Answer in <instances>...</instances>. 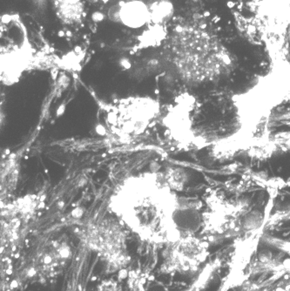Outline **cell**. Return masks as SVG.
<instances>
[{"label":"cell","mask_w":290,"mask_h":291,"mask_svg":"<svg viewBox=\"0 0 290 291\" xmlns=\"http://www.w3.org/2000/svg\"><path fill=\"white\" fill-rule=\"evenodd\" d=\"M209 244L193 234H183L172 243L167 267L170 271L193 273L209 256Z\"/></svg>","instance_id":"277c9868"},{"label":"cell","mask_w":290,"mask_h":291,"mask_svg":"<svg viewBox=\"0 0 290 291\" xmlns=\"http://www.w3.org/2000/svg\"><path fill=\"white\" fill-rule=\"evenodd\" d=\"M121 5H116V6H112L108 12L110 19L112 21H121Z\"/></svg>","instance_id":"9c48e42d"},{"label":"cell","mask_w":290,"mask_h":291,"mask_svg":"<svg viewBox=\"0 0 290 291\" xmlns=\"http://www.w3.org/2000/svg\"><path fill=\"white\" fill-rule=\"evenodd\" d=\"M272 291H290V278L278 283Z\"/></svg>","instance_id":"30bf717a"},{"label":"cell","mask_w":290,"mask_h":291,"mask_svg":"<svg viewBox=\"0 0 290 291\" xmlns=\"http://www.w3.org/2000/svg\"><path fill=\"white\" fill-rule=\"evenodd\" d=\"M159 113V105L149 98H129L107 111V124L120 138L144 133Z\"/></svg>","instance_id":"3957f363"},{"label":"cell","mask_w":290,"mask_h":291,"mask_svg":"<svg viewBox=\"0 0 290 291\" xmlns=\"http://www.w3.org/2000/svg\"><path fill=\"white\" fill-rule=\"evenodd\" d=\"M88 232V243L95 250L105 254L111 261L124 259L122 253L124 235L116 223L105 220L92 226Z\"/></svg>","instance_id":"5b68a950"},{"label":"cell","mask_w":290,"mask_h":291,"mask_svg":"<svg viewBox=\"0 0 290 291\" xmlns=\"http://www.w3.org/2000/svg\"><path fill=\"white\" fill-rule=\"evenodd\" d=\"M149 16L156 23H164L171 17L172 5L166 0H154L149 5Z\"/></svg>","instance_id":"ba28073f"},{"label":"cell","mask_w":290,"mask_h":291,"mask_svg":"<svg viewBox=\"0 0 290 291\" xmlns=\"http://www.w3.org/2000/svg\"><path fill=\"white\" fill-rule=\"evenodd\" d=\"M121 21L132 28H139L146 24L149 16L147 6L140 1H131L121 5Z\"/></svg>","instance_id":"8992f818"},{"label":"cell","mask_w":290,"mask_h":291,"mask_svg":"<svg viewBox=\"0 0 290 291\" xmlns=\"http://www.w3.org/2000/svg\"><path fill=\"white\" fill-rule=\"evenodd\" d=\"M276 246L280 248V249H283L285 251H287V252L290 253V243H276Z\"/></svg>","instance_id":"7c38bea8"},{"label":"cell","mask_w":290,"mask_h":291,"mask_svg":"<svg viewBox=\"0 0 290 291\" xmlns=\"http://www.w3.org/2000/svg\"><path fill=\"white\" fill-rule=\"evenodd\" d=\"M180 203L159 173L128 178L111 199L113 212L141 237L170 243L182 235L175 222Z\"/></svg>","instance_id":"6da1fadb"},{"label":"cell","mask_w":290,"mask_h":291,"mask_svg":"<svg viewBox=\"0 0 290 291\" xmlns=\"http://www.w3.org/2000/svg\"><path fill=\"white\" fill-rule=\"evenodd\" d=\"M55 8L57 17L66 24L79 22L84 10L80 0H55Z\"/></svg>","instance_id":"52a82bcc"},{"label":"cell","mask_w":290,"mask_h":291,"mask_svg":"<svg viewBox=\"0 0 290 291\" xmlns=\"http://www.w3.org/2000/svg\"><path fill=\"white\" fill-rule=\"evenodd\" d=\"M232 12L242 35L263 47L272 64L282 56L290 35V0H237Z\"/></svg>","instance_id":"7a4b0ae2"},{"label":"cell","mask_w":290,"mask_h":291,"mask_svg":"<svg viewBox=\"0 0 290 291\" xmlns=\"http://www.w3.org/2000/svg\"><path fill=\"white\" fill-rule=\"evenodd\" d=\"M100 291H117L116 290V284L111 282H106L100 286Z\"/></svg>","instance_id":"8fae6325"}]
</instances>
